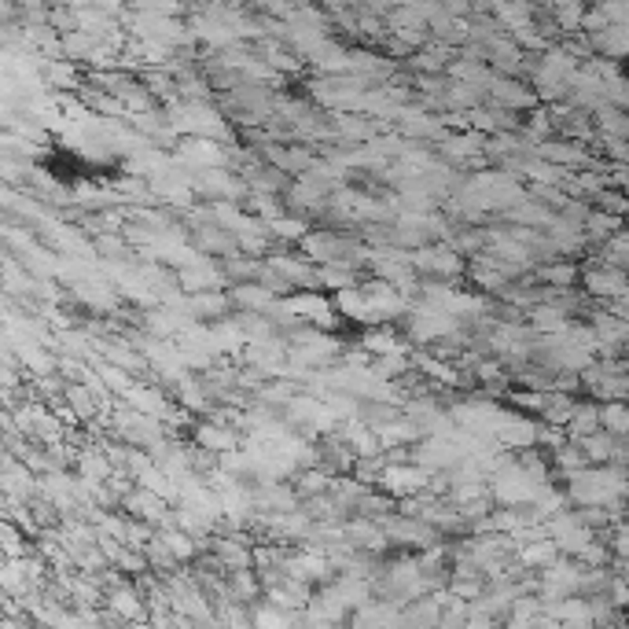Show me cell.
<instances>
[{
  "label": "cell",
  "mask_w": 629,
  "mask_h": 629,
  "mask_svg": "<svg viewBox=\"0 0 629 629\" xmlns=\"http://www.w3.org/2000/svg\"><path fill=\"white\" fill-rule=\"evenodd\" d=\"M600 427H604V423H600V409L578 401V409H574V416H571V423H567V434H571L574 441H582V438H589V434L600 431Z\"/></svg>",
  "instance_id": "8992f818"
},
{
  "label": "cell",
  "mask_w": 629,
  "mask_h": 629,
  "mask_svg": "<svg viewBox=\"0 0 629 629\" xmlns=\"http://www.w3.org/2000/svg\"><path fill=\"white\" fill-rule=\"evenodd\" d=\"M625 522H629V512H625Z\"/></svg>",
  "instance_id": "5bb4252c"
},
{
  "label": "cell",
  "mask_w": 629,
  "mask_h": 629,
  "mask_svg": "<svg viewBox=\"0 0 629 629\" xmlns=\"http://www.w3.org/2000/svg\"><path fill=\"white\" fill-rule=\"evenodd\" d=\"M622 461H625V464H629V438H625V457H622Z\"/></svg>",
  "instance_id": "4fadbf2b"
},
{
  "label": "cell",
  "mask_w": 629,
  "mask_h": 629,
  "mask_svg": "<svg viewBox=\"0 0 629 629\" xmlns=\"http://www.w3.org/2000/svg\"><path fill=\"white\" fill-rule=\"evenodd\" d=\"M600 423L611 431V434H618V438H629V405H618V401H607L604 409H600Z\"/></svg>",
  "instance_id": "9c48e42d"
},
{
  "label": "cell",
  "mask_w": 629,
  "mask_h": 629,
  "mask_svg": "<svg viewBox=\"0 0 629 629\" xmlns=\"http://www.w3.org/2000/svg\"><path fill=\"white\" fill-rule=\"evenodd\" d=\"M288 306H291V313H295L299 320L328 324V317H331V306H328V299H324V295H317L313 288H302L299 295H291V299H288Z\"/></svg>",
  "instance_id": "277c9868"
},
{
  "label": "cell",
  "mask_w": 629,
  "mask_h": 629,
  "mask_svg": "<svg viewBox=\"0 0 629 629\" xmlns=\"http://www.w3.org/2000/svg\"><path fill=\"white\" fill-rule=\"evenodd\" d=\"M431 486V472L423 468V464H387L383 468V475H380V490H387L391 497H398V501H405V497H416V493H423Z\"/></svg>",
  "instance_id": "6da1fadb"
},
{
  "label": "cell",
  "mask_w": 629,
  "mask_h": 629,
  "mask_svg": "<svg viewBox=\"0 0 629 629\" xmlns=\"http://www.w3.org/2000/svg\"><path fill=\"white\" fill-rule=\"evenodd\" d=\"M265 225H269V232H273V236H284V239H302V236H306V221H302V218L280 214V218L265 221Z\"/></svg>",
  "instance_id": "8fae6325"
},
{
  "label": "cell",
  "mask_w": 629,
  "mask_h": 629,
  "mask_svg": "<svg viewBox=\"0 0 629 629\" xmlns=\"http://www.w3.org/2000/svg\"><path fill=\"white\" fill-rule=\"evenodd\" d=\"M111 607H115V614L118 618H140L144 614V604H140V593L126 582V585H118V589H111Z\"/></svg>",
  "instance_id": "52a82bcc"
},
{
  "label": "cell",
  "mask_w": 629,
  "mask_h": 629,
  "mask_svg": "<svg viewBox=\"0 0 629 629\" xmlns=\"http://www.w3.org/2000/svg\"><path fill=\"white\" fill-rule=\"evenodd\" d=\"M542 155L545 158H553L556 166H585V162H593L582 147H574V144H542Z\"/></svg>",
  "instance_id": "ba28073f"
},
{
  "label": "cell",
  "mask_w": 629,
  "mask_h": 629,
  "mask_svg": "<svg viewBox=\"0 0 629 629\" xmlns=\"http://www.w3.org/2000/svg\"><path fill=\"white\" fill-rule=\"evenodd\" d=\"M574 277H578V265H571V261H560V265H545L542 269V280L553 284V288H571Z\"/></svg>",
  "instance_id": "30bf717a"
},
{
  "label": "cell",
  "mask_w": 629,
  "mask_h": 629,
  "mask_svg": "<svg viewBox=\"0 0 629 629\" xmlns=\"http://www.w3.org/2000/svg\"><path fill=\"white\" fill-rule=\"evenodd\" d=\"M585 288H589V295H596V299H622L625 291H629V277H625V269L622 265H611V261H604V265H596V269H585Z\"/></svg>",
  "instance_id": "7a4b0ae2"
},
{
  "label": "cell",
  "mask_w": 629,
  "mask_h": 629,
  "mask_svg": "<svg viewBox=\"0 0 629 629\" xmlns=\"http://www.w3.org/2000/svg\"><path fill=\"white\" fill-rule=\"evenodd\" d=\"M412 265L423 269V273H441V277L461 273V258L453 247H420V250H412Z\"/></svg>",
  "instance_id": "3957f363"
},
{
  "label": "cell",
  "mask_w": 629,
  "mask_h": 629,
  "mask_svg": "<svg viewBox=\"0 0 629 629\" xmlns=\"http://www.w3.org/2000/svg\"><path fill=\"white\" fill-rule=\"evenodd\" d=\"M199 445L207 449V453H228V449H236V431L225 427V423H203L196 431Z\"/></svg>",
  "instance_id": "5b68a950"
},
{
  "label": "cell",
  "mask_w": 629,
  "mask_h": 629,
  "mask_svg": "<svg viewBox=\"0 0 629 629\" xmlns=\"http://www.w3.org/2000/svg\"><path fill=\"white\" fill-rule=\"evenodd\" d=\"M365 346H369L372 353H394V350H401V342L394 339L391 328H372V331L365 335Z\"/></svg>",
  "instance_id": "7c38bea8"
}]
</instances>
